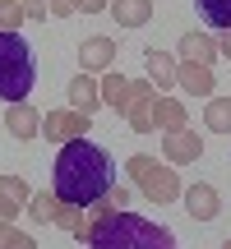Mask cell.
Returning a JSON list of instances; mask_svg holds the SVG:
<instances>
[{
	"label": "cell",
	"mask_w": 231,
	"mask_h": 249,
	"mask_svg": "<svg viewBox=\"0 0 231 249\" xmlns=\"http://www.w3.org/2000/svg\"><path fill=\"white\" fill-rule=\"evenodd\" d=\"M51 180H56V194L60 203H74V208H93L97 198H107L116 189V161L107 148L88 139H74L56 152L51 161Z\"/></svg>",
	"instance_id": "cell-1"
},
{
	"label": "cell",
	"mask_w": 231,
	"mask_h": 249,
	"mask_svg": "<svg viewBox=\"0 0 231 249\" xmlns=\"http://www.w3.org/2000/svg\"><path fill=\"white\" fill-rule=\"evenodd\" d=\"M88 245L93 249H180L176 245V231H167V226H157V222H148V217L130 213V208L111 213L107 222H93Z\"/></svg>",
	"instance_id": "cell-2"
},
{
	"label": "cell",
	"mask_w": 231,
	"mask_h": 249,
	"mask_svg": "<svg viewBox=\"0 0 231 249\" xmlns=\"http://www.w3.org/2000/svg\"><path fill=\"white\" fill-rule=\"evenodd\" d=\"M37 88V55L19 33H0V97L14 107Z\"/></svg>",
	"instance_id": "cell-3"
},
{
	"label": "cell",
	"mask_w": 231,
	"mask_h": 249,
	"mask_svg": "<svg viewBox=\"0 0 231 249\" xmlns=\"http://www.w3.org/2000/svg\"><path fill=\"white\" fill-rule=\"evenodd\" d=\"M125 171H130L134 189H139L143 198H153V203H176V198L185 194V189H180V176H176V166H171V161H157V157H148V152L130 157V161H125Z\"/></svg>",
	"instance_id": "cell-4"
},
{
	"label": "cell",
	"mask_w": 231,
	"mask_h": 249,
	"mask_svg": "<svg viewBox=\"0 0 231 249\" xmlns=\"http://www.w3.org/2000/svg\"><path fill=\"white\" fill-rule=\"evenodd\" d=\"M42 134H46V143H74V139H83L88 134V116L83 111H74V107H65V111H46L42 116Z\"/></svg>",
	"instance_id": "cell-5"
},
{
	"label": "cell",
	"mask_w": 231,
	"mask_h": 249,
	"mask_svg": "<svg viewBox=\"0 0 231 249\" xmlns=\"http://www.w3.org/2000/svg\"><path fill=\"white\" fill-rule=\"evenodd\" d=\"M153 107H157V88L148 79H134V92H130V107H125V124L134 134H153Z\"/></svg>",
	"instance_id": "cell-6"
},
{
	"label": "cell",
	"mask_w": 231,
	"mask_h": 249,
	"mask_svg": "<svg viewBox=\"0 0 231 249\" xmlns=\"http://www.w3.org/2000/svg\"><path fill=\"white\" fill-rule=\"evenodd\" d=\"M162 157H167L171 166L199 161V157H204V139H199L194 129H171V134H162Z\"/></svg>",
	"instance_id": "cell-7"
},
{
	"label": "cell",
	"mask_w": 231,
	"mask_h": 249,
	"mask_svg": "<svg viewBox=\"0 0 231 249\" xmlns=\"http://www.w3.org/2000/svg\"><path fill=\"white\" fill-rule=\"evenodd\" d=\"M180 198H185V213L194 217V222H213V217L222 213V198H217V189L204 185V180H194V185H190Z\"/></svg>",
	"instance_id": "cell-8"
},
{
	"label": "cell",
	"mask_w": 231,
	"mask_h": 249,
	"mask_svg": "<svg viewBox=\"0 0 231 249\" xmlns=\"http://www.w3.org/2000/svg\"><path fill=\"white\" fill-rule=\"evenodd\" d=\"M79 65H83V74H107L116 65V42L111 37H88L79 46Z\"/></svg>",
	"instance_id": "cell-9"
},
{
	"label": "cell",
	"mask_w": 231,
	"mask_h": 249,
	"mask_svg": "<svg viewBox=\"0 0 231 249\" xmlns=\"http://www.w3.org/2000/svg\"><path fill=\"white\" fill-rule=\"evenodd\" d=\"M28 198H33L28 194V180L23 176H5L0 180V222H14V217L28 208Z\"/></svg>",
	"instance_id": "cell-10"
},
{
	"label": "cell",
	"mask_w": 231,
	"mask_h": 249,
	"mask_svg": "<svg viewBox=\"0 0 231 249\" xmlns=\"http://www.w3.org/2000/svg\"><path fill=\"white\" fill-rule=\"evenodd\" d=\"M70 107L74 111H83V116H93V111H97L102 107V83L97 79H93V74H74V79H70Z\"/></svg>",
	"instance_id": "cell-11"
},
{
	"label": "cell",
	"mask_w": 231,
	"mask_h": 249,
	"mask_svg": "<svg viewBox=\"0 0 231 249\" xmlns=\"http://www.w3.org/2000/svg\"><path fill=\"white\" fill-rule=\"evenodd\" d=\"M5 129L14 134V139H37V134H42V116H37L33 107H28V102H14V107L5 111Z\"/></svg>",
	"instance_id": "cell-12"
},
{
	"label": "cell",
	"mask_w": 231,
	"mask_h": 249,
	"mask_svg": "<svg viewBox=\"0 0 231 249\" xmlns=\"http://www.w3.org/2000/svg\"><path fill=\"white\" fill-rule=\"evenodd\" d=\"M176 88H185V92H194V97H213V70L208 65H194V60H185L176 70Z\"/></svg>",
	"instance_id": "cell-13"
},
{
	"label": "cell",
	"mask_w": 231,
	"mask_h": 249,
	"mask_svg": "<svg viewBox=\"0 0 231 249\" xmlns=\"http://www.w3.org/2000/svg\"><path fill=\"white\" fill-rule=\"evenodd\" d=\"M180 55L213 70V60H217L222 51H217V37H208V33H185V37H180Z\"/></svg>",
	"instance_id": "cell-14"
},
{
	"label": "cell",
	"mask_w": 231,
	"mask_h": 249,
	"mask_svg": "<svg viewBox=\"0 0 231 249\" xmlns=\"http://www.w3.org/2000/svg\"><path fill=\"white\" fill-rule=\"evenodd\" d=\"M130 92H134V79H125V74H116V70L102 74V107H111V111H120V116H125Z\"/></svg>",
	"instance_id": "cell-15"
},
{
	"label": "cell",
	"mask_w": 231,
	"mask_h": 249,
	"mask_svg": "<svg viewBox=\"0 0 231 249\" xmlns=\"http://www.w3.org/2000/svg\"><path fill=\"white\" fill-rule=\"evenodd\" d=\"M107 9H111V18L120 28H143L153 18V0H111Z\"/></svg>",
	"instance_id": "cell-16"
},
{
	"label": "cell",
	"mask_w": 231,
	"mask_h": 249,
	"mask_svg": "<svg viewBox=\"0 0 231 249\" xmlns=\"http://www.w3.org/2000/svg\"><path fill=\"white\" fill-rule=\"evenodd\" d=\"M143 70H148V83H153V88H176V70H180V65L171 60L167 51H148Z\"/></svg>",
	"instance_id": "cell-17"
},
{
	"label": "cell",
	"mask_w": 231,
	"mask_h": 249,
	"mask_svg": "<svg viewBox=\"0 0 231 249\" xmlns=\"http://www.w3.org/2000/svg\"><path fill=\"white\" fill-rule=\"evenodd\" d=\"M60 194H56V189H51V194H46V189H42V194H33V198H28V217H33V222H42V226H56V217H60Z\"/></svg>",
	"instance_id": "cell-18"
},
{
	"label": "cell",
	"mask_w": 231,
	"mask_h": 249,
	"mask_svg": "<svg viewBox=\"0 0 231 249\" xmlns=\"http://www.w3.org/2000/svg\"><path fill=\"white\" fill-rule=\"evenodd\" d=\"M153 124H157L162 134L185 129V107H180L176 97H157V107H153Z\"/></svg>",
	"instance_id": "cell-19"
},
{
	"label": "cell",
	"mask_w": 231,
	"mask_h": 249,
	"mask_svg": "<svg viewBox=\"0 0 231 249\" xmlns=\"http://www.w3.org/2000/svg\"><path fill=\"white\" fill-rule=\"evenodd\" d=\"M56 226H60V231H70L74 240H88V231H93V217H88V208H74V203H65V208H60V217H56Z\"/></svg>",
	"instance_id": "cell-20"
},
{
	"label": "cell",
	"mask_w": 231,
	"mask_h": 249,
	"mask_svg": "<svg viewBox=\"0 0 231 249\" xmlns=\"http://www.w3.org/2000/svg\"><path fill=\"white\" fill-rule=\"evenodd\" d=\"M204 124H208L213 134H231V97H208Z\"/></svg>",
	"instance_id": "cell-21"
},
{
	"label": "cell",
	"mask_w": 231,
	"mask_h": 249,
	"mask_svg": "<svg viewBox=\"0 0 231 249\" xmlns=\"http://www.w3.org/2000/svg\"><path fill=\"white\" fill-rule=\"evenodd\" d=\"M199 14H204L217 33H227L231 28V0H199Z\"/></svg>",
	"instance_id": "cell-22"
},
{
	"label": "cell",
	"mask_w": 231,
	"mask_h": 249,
	"mask_svg": "<svg viewBox=\"0 0 231 249\" xmlns=\"http://www.w3.org/2000/svg\"><path fill=\"white\" fill-rule=\"evenodd\" d=\"M0 249H37V240L23 235L14 222H0Z\"/></svg>",
	"instance_id": "cell-23"
},
{
	"label": "cell",
	"mask_w": 231,
	"mask_h": 249,
	"mask_svg": "<svg viewBox=\"0 0 231 249\" xmlns=\"http://www.w3.org/2000/svg\"><path fill=\"white\" fill-rule=\"evenodd\" d=\"M23 5L19 0H0V33H19V23H23Z\"/></svg>",
	"instance_id": "cell-24"
},
{
	"label": "cell",
	"mask_w": 231,
	"mask_h": 249,
	"mask_svg": "<svg viewBox=\"0 0 231 249\" xmlns=\"http://www.w3.org/2000/svg\"><path fill=\"white\" fill-rule=\"evenodd\" d=\"M19 5H23V14H28V18H42V23L51 18V5H46V0H19Z\"/></svg>",
	"instance_id": "cell-25"
},
{
	"label": "cell",
	"mask_w": 231,
	"mask_h": 249,
	"mask_svg": "<svg viewBox=\"0 0 231 249\" xmlns=\"http://www.w3.org/2000/svg\"><path fill=\"white\" fill-rule=\"evenodd\" d=\"M111 0H74V14H102Z\"/></svg>",
	"instance_id": "cell-26"
},
{
	"label": "cell",
	"mask_w": 231,
	"mask_h": 249,
	"mask_svg": "<svg viewBox=\"0 0 231 249\" xmlns=\"http://www.w3.org/2000/svg\"><path fill=\"white\" fill-rule=\"evenodd\" d=\"M51 5V18H70L74 14V0H46Z\"/></svg>",
	"instance_id": "cell-27"
},
{
	"label": "cell",
	"mask_w": 231,
	"mask_h": 249,
	"mask_svg": "<svg viewBox=\"0 0 231 249\" xmlns=\"http://www.w3.org/2000/svg\"><path fill=\"white\" fill-rule=\"evenodd\" d=\"M111 198H116V203H120V208H130V203H134V194H130V189H125V185H116V189H111Z\"/></svg>",
	"instance_id": "cell-28"
},
{
	"label": "cell",
	"mask_w": 231,
	"mask_h": 249,
	"mask_svg": "<svg viewBox=\"0 0 231 249\" xmlns=\"http://www.w3.org/2000/svg\"><path fill=\"white\" fill-rule=\"evenodd\" d=\"M217 51H222V55H231V28H227L222 37H217Z\"/></svg>",
	"instance_id": "cell-29"
},
{
	"label": "cell",
	"mask_w": 231,
	"mask_h": 249,
	"mask_svg": "<svg viewBox=\"0 0 231 249\" xmlns=\"http://www.w3.org/2000/svg\"><path fill=\"white\" fill-rule=\"evenodd\" d=\"M222 249H231V240H227V245H222Z\"/></svg>",
	"instance_id": "cell-30"
}]
</instances>
